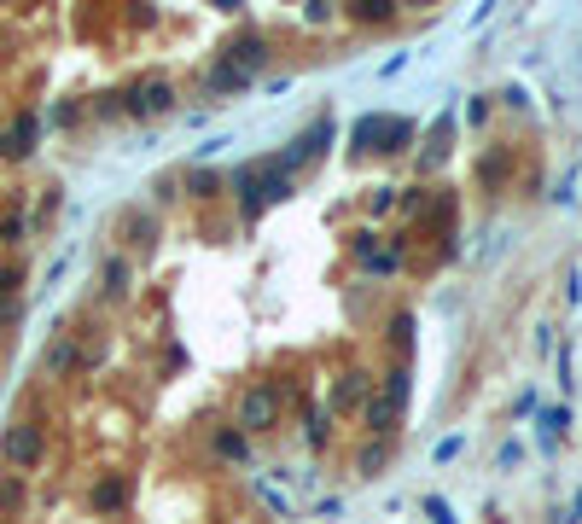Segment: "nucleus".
I'll list each match as a JSON object with an SVG mask.
<instances>
[{
    "label": "nucleus",
    "mask_w": 582,
    "mask_h": 524,
    "mask_svg": "<svg viewBox=\"0 0 582 524\" xmlns=\"http://www.w3.org/2000/svg\"><path fill=\"white\" fill-rule=\"evenodd\" d=\"M0 449H6V460H12L18 472H29L42 460V426H35V420H18V426L0 437Z\"/></svg>",
    "instance_id": "nucleus-1"
}]
</instances>
